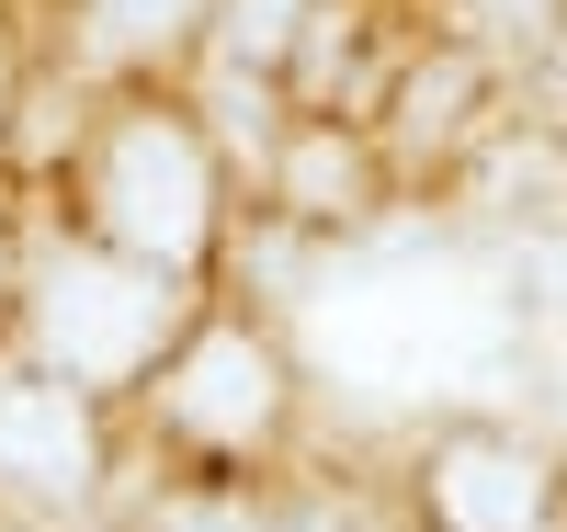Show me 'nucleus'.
<instances>
[{
	"label": "nucleus",
	"mask_w": 567,
	"mask_h": 532,
	"mask_svg": "<svg viewBox=\"0 0 567 532\" xmlns=\"http://www.w3.org/2000/svg\"><path fill=\"white\" fill-rule=\"evenodd\" d=\"M171 306H182V295L159 283V261H148V272H125V261H103V250H69L58 272H45L34 328H45V352H58L69 374L114 385V374H136V363L159 352Z\"/></svg>",
	"instance_id": "obj_1"
},
{
	"label": "nucleus",
	"mask_w": 567,
	"mask_h": 532,
	"mask_svg": "<svg viewBox=\"0 0 567 532\" xmlns=\"http://www.w3.org/2000/svg\"><path fill=\"white\" fill-rule=\"evenodd\" d=\"M103 227L125 238L136 261H194L205 238V148L182 125H125L103 148Z\"/></svg>",
	"instance_id": "obj_2"
},
{
	"label": "nucleus",
	"mask_w": 567,
	"mask_h": 532,
	"mask_svg": "<svg viewBox=\"0 0 567 532\" xmlns=\"http://www.w3.org/2000/svg\"><path fill=\"white\" fill-rule=\"evenodd\" d=\"M171 419L194 430V442H250V430L272 419V352L261 341H194V363L171 374Z\"/></svg>",
	"instance_id": "obj_3"
},
{
	"label": "nucleus",
	"mask_w": 567,
	"mask_h": 532,
	"mask_svg": "<svg viewBox=\"0 0 567 532\" xmlns=\"http://www.w3.org/2000/svg\"><path fill=\"white\" fill-rule=\"evenodd\" d=\"M432 510L454 532H534L545 521V465L523 442H454L432 465Z\"/></svg>",
	"instance_id": "obj_4"
},
{
	"label": "nucleus",
	"mask_w": 567,
	"mask_h": 532,
	"mask_svg": "<svg viewBox=\"0 0 567 532\" xmlns=\"http://www.w3.org/2000/svg\"><path fill=\"white\" fill-rule=\"evenodd\" d=\"M0 476L45 488V499H69L91 476V419L69 385H0Z\"/></svg>",
	"instance_id": "obj_5"
},
{
	"label": "nucleus",
	"mask_w": 567,
	"mask_h": 532,
	"mask_svg": "<svg viewBox=\"0 0 567 532\" xmlns=\"http://www.w3.org/2000/svg\"><path fill=\"white\" fill-rule=\"evenodd\" d=\"M205 0H91V34L114 45V58H136V45H159V34H182Z\"/></svg>",
	"instance_id": "obj_6"
},
{
	"label": "nucleus",
	"mask_w": 567,
	"mask_h": 532,
	"mask_svg": "<svg viewBox=\"0 0 567 532\" xmlns=\"http://www.w3.org/2000/svg\"><path fill=\"white\" fill-rule=\"evenodd\" d=\"M296 23H307V0H227L216 34H227V58L261 69V58H284V45H296Z\"/></svg>",
	"instance_id": "obj_7"
},
{
	"label": "nucleus",
	"mask_w": 567,
	"mask_h": 532,
	"mask_svg": "<svg viewBox=\"0 0 567 532\" xmlns=\"http://www.w3.org/2000/svg\"><path fill=\"white\" fill-rule=\"evenodd\" d=\"M352 192H363L352 148H296V205H307V216H341Z\"/></svg>",
	"instance_id": "obj_8"
},
{
	"label": "nucleus",
	"mask_w": 567,
	"mask_h": 532,
	"mask_svg": "<svg viewBox=\"0 0 567 532\" xmlns=\"http://www.w3.org/2000/svg\"><path fill=\"white\" fill-rule=\"evenodd\" d=\"M465 80H477V69H420V80H409V125H420V136H432V125H454Z\"/></svg>",
	"instance_id": "obj_9"
},
{
	"label": "nucleus",
	"mask_w": 567,
	"mask_h": 532,
	"mask_svg": "<svg viewBox=\"0 0 567 532\" xmlns=\"http://www.w3.org/2000/svg\"><path fill=\"white\" fill-rule=\"evenodd\" d=\"M171 532H329V510H296V521H250V510H171Z\"/></svg>",
	"instance_id": "obj_10"
},
{
	"label": "nucleus",
	"mask_w": 567,
	"mask_h": 532,
	"mask_svg": "<svg viewBox=\"0 0 567 532\" xmlns=\"http://www.w3.org/2000/svg\"><path fill=\"white\" fill-rule=\"evenodd\" d=\"M465 12H477V23H488V34H534V23H545V12H556V0H465Z\"/></svg>",
	"instance_id": "obj_11"
}]
</instances>
